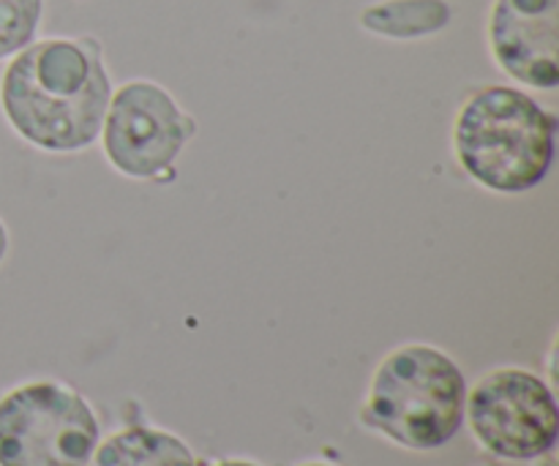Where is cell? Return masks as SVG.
Listing matches in <instances>:
<instances>
[{"label": "cell", "mask_w": 559, "mask_h": 466, "mask_svg": "<svg viewBox=\"0 0 559 466\" xmlns=\"http://www.w3.org/2000/svg\"><path fill=\"white\" fill-rule=\"evenodd\" d=\"M87 466H200L178 434L153 426H129L98 440Z\"/></svg>", "instance_id": "cell-8"}, {"label": "cell", "mask_w": 559, "mask_h": 466, "mask_svg": "<svg viewBox=\"0 0 559 466\" xmlns=\"http://www.w3.org/2000/svg\"><path fill=\"white\" fill-rule=\"evenodd\" d=\"M453 20L448 0H374L360 11L366 33L393 41H415L445 31Z\"/></svg>", "instance_id": "cell-9"}, {"label": "cell", "mask_w": 559, "mask_h": 466, "mask_svg": "<svg viewBox=\"0 0 559 466\" xmlns=\"http://www.w3.org/2000/svg\"><path fill=\"white\" fill-rule=\"evenodd\" d=\"M9 249H11V235H9V227H5V222L0 218V265H3L5 256H9Z\"/></svg>", "instance_id": "cell-11"}, {"label": "cell", "mask_w": 559, "mask_h": 466, "mask_svg": "<svg viewBox=\"0 0 559 466\" xmlns=\"http://www.w3.org/2000/svg\"><path fill=\"white\" fill-rule=\"evenodd\" d=\"M205 466H260V464L243 462V458H224V462H213V464H205Z\"/></svg>", "instance_id": "cell-12"}, {"label": "cell", "mask_w": 559, "mask_h": 466, "mask_svg": "<svg viewBox=\"0 0 559 466\" xmlns=\"http://www.w3.org/2000/svg\"><path fill=\"white\" fill-rule=\"evenodd\" d=\"M478 466H502V464H497V462H480Z\"/></svg>", "instance_id": "cell-14"}, {"label": "cell", "mask_w": 559, "mask_h": 466, "mask_svg": "<svg viewBox=\"0 0 559 466\" xmlns=\"http://www.w3.org/2000/svg\"><path fill=\"white\" fill-rule=\"evenodd\" d=\"M112 82L93 38H36L0 80L5 123L44 153H80L102 134Z\"/></svg>", "instance_id": "cell-1"}, {"label": "cell", "mask_w": 559, "mask_h": 466, "mask_svg": "<svg viewBox=\"0 0 559 466\" xmlns=\"http://www.w3.org/2000/svg\"><path fill=\"white\" fill-rule=\"evenodd\" d=\"M41 20L44 0H0V60L36 41Z\"/></svg>", "instance_id": "cell-10"}, {"label": "cell", "mask_w": 559, "mask_h": 466, "mask_svg": "<svg viewBox=\"0 0 559 466\" xmlns=\"http://www.w3.org/2000/svg\"><path fill=\"white\" fill-rule=\"evenodd\" d=\"M98 418L74 387L33 380L0 396V466H87Z\"/></svg>", "instance_id": "cell-4"}, {"label": "cell", "mask_w": 559, "mask_h": 466, "mask_svg": "<svg viewBox=\"0 0 559 466\" xmlns=\"http://www.w3.org/2000/svg\"><path fill=\"white\" fill-rule=\"evenodd\" d=\"M467 380L431 344H402L371 371L360 423L404 451L445 447L464 423Z\"/></svg>", "instance_id": "cell-3"}, {"label": "cell", "mask_w": 559, "mask_h": 466, "mask_svg": "<svg viewBox=\"0 0 559 466\" xmlns=\"http://www.w3.org/2000/svg\"><path fill=\"white\" fill-rule=\"evenodd\" d=\"M453 158L473 183L495 194H527L551 172L557 118L516 85H484L456 109Z\"/></svg>", "instance_id": "cell-2"}, {"label": "cell", "mask_w": 559, "mask_h": 466, "mask_svg": "<svg viewBox=\"0 0 559 466\" xmlns=\"http://www.w3.org/2000/svg\"><path fill=\"white\" fill-rule=\"evenodd\" d=\"M464 420L475 442L502 462H538L559 440L555 391L544 377L519 366L486 371L467 387Z\"/></svg>", "instance_id": "cell-5"}, {"label": "cell", "mask_w": 559, "mask_h": 466, "mask_svg": "<svg viewBox=\"0 0 559 466\" xmlns=\"http://www.w3.org/2000/svg\"><path fill=\"white\" fill-rule=\"evenodd\" d=\"M486 41L497 69L516 85L559 87V0H491Z\"/></svg>", "instance_id": "cell-7"}, {"label": "cell", "mask_w": 559, "mask_h": 466, "mask_svg": "<svg viewBox=\"0 0 559 466\" xmlns=\"http://www.w3.org/2000/svg\"><path fill=\"white\" fill-rule=\"evenodd\" d=\"M194 136V118L178 98L153 80H129L112 87L102 123L109 167L131 180L164 178Z\"/></svg>", "instance_id": "cell-6"}, {"label": "cell", "mask_w": 559, "mask_h": 466, "mask_svg": "<svg viewBox=\"0 0 559 466\" xmlns=\"http://www.w3.org/2000/svg\"><path fill=\"white\" fill-rule=\"evenodd\" d=\"M298 466H333V464H325V462H306V464H298Z\"/></svg>", "instance_id": "cell-13"}]
</instances>
